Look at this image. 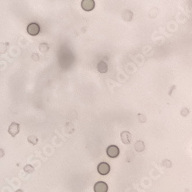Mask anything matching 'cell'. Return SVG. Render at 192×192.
Wrapping results in <instances>:
<instances>
[{
	"label": "cell",
	"mask_w": 192,
	"mask_h": 192,
	"mask_svg": "<svg viewBox=\"0 0 192 192\" xmlns=\"http://www.w3.org/2000/svg\"><path fill=\"white\" fill-rule=\"evenodd\" d=\"M27 32L32 36H35L40 32L39 25L36 22H32L27 26Z\"/></svg>",
	"instance_id": "obj_1"
},
{
	"label": "cell",
	"mask_w": 192,
	"mask_h": 192,
	"mask_svg": "<svg viewBox=\"0 0 192 192\" xmlns=\"http://www.w3.org/2000/svg\"><path fill=\"white\" fill-rule=\"evenodd\" d=\"M81 6L85 11L91 12L95 8V2L94 0H82L81 2Z\"/></svg>",
	"instance_id": "obj_2"
},
{
	"label": "cell",
	"mask_w": 192,
	"mask_h": 192,
	"mask_svg": "<svg viewBox=\"0 0 192 192\" xmlns=\"http://www.w3.org/2000/svg\"><path fill=\"white\" fill-rule=\"evenodd\" d=\"M110 165L106 162H102L98 165V172L101 175H106L110 172Z\"/></svg>",
	"instance_id": "obj_3"
},
{
	"label": "cell",
	"mask_w": 192,
	"mask_h": 192,
	"mask_svg": "<svg viewBox=\"0 0 192 192\" xmlns=\"http://www.w3.org/2000/svg\"><path fill=\"white\" fill-rule=\"evenodd\" d=\"M120 150L116 145H110L107 148V155L109 158H115L119 155Z\"/></svg>",
	"instance_id": "obj_4"
},
{
	"label": "cell",
	"mask_w": 192,
	"mask_h": 192,
	"mask_svg": "<svg viewBox=\"0 0 192 192\" xmlns=\"http://www.w3.org/2000/svg\"><path fill=\"white\" fill-rule=\"evenodd\" d=\"M19 124L16 123V122H12V123H11V125H9L8 131H9V134L11 135L12 137H16V135L19 134Z\"/></svg>",
	"instance_id": "obj_5"
},
{
	"label": "cell",
	"mask_w": 192,
	"mask_h": 192,
	"mask_svg": "<svg viewBox=\"0 0 192 192\" xmlns=\"http://www.w3.org/2000/svg\"><path fill=\"white\" fill-rule=\"evenodd\" d=\"M108 184L104 181H98L94 186L95 192H108Z\"/></svg>",
	"instance_id": "obj_6"
},
{
	"label": "cell",
	"mask_w": 192,
	"mask_h": 192,
	"mask_svg": "<svg viewBox=\"0 0 192 192\" xmlns=\"http://www.w3.org/2000/svg\"><path fill=\"white\" fill-rule=\"evenodd\" d=\"M121 139L125 145H128L131 142L132 135L128 131H124L121 133Z\"/></svg>",
	"instance_id": "obj_7"
},
{
	"label": "cell",
	"mask_w": 192,
	"mask_h": 192,
	"mask_svg": "<svg viewBox=\"0 0 192 192\" xmlns=\"http://www.w3.org/2000/svg\"><path fill=\"white\" fill-rule=\"evenodd\" d=\"M135 149L138 152H142L145 149V145L142 141H137L135 144Z\"/></svg>",
	"instance_id": "obj_8"
},
{
	"label": "cell",
	"mask_w": 192,
	"mask_h": 192,
	"mask_svg": "<svg viewBox=\"0 0 192 192\" xmlns=\"http://www.w3.org/2000/svg\"><path fill=\"white\" fill-rule=\"evenodd\" d=\"M97 69L98 72L101 73H106L108 72V65L106 64L104 61H101L98 64Z\"/></svg>",
	"instance_id": "obj_9"
},
{
	"label": "cell",
	"mask_w": 192,
	"mask_h": 192,
	"mask_svg": "<svg viewBox=\"0 0 192 192\" xmlns=\"http://www.w3.org/2000/svg\"><path fill=\"white\" fill-rule=\"evenodd\" d=\"M122 18H123V19L125 20V21L129 22V21L132 19L133 12L131 11H130V10H125V11L122 13Z\"/></svg>",
	"instance_id": "obj_10"
},
{
	"label": "cell",
	"mask_w": 192,
	"mask_h": 192,
	"mask_svg": "<svg viewBox=\"0 0 192 192\" xmlns=\"http://www.w3.org/2000/svg\"><path fill=\"white\" fill-rule=\"evenodd\" d=\"M27 140L29 141V143H30L32 145H36L38 144V141H39L38 138L35 135H29Z\"/></svg>",
	"instance_id": "obj_11"
},
{
	"label": "cell",
	"mask_w": 192,
	"mask_h": 192,
	"mask_svg": "<svg viewBox=\"0 0 192 192\" xmlns=\"http://www.w3.org/2000/svg\"><path fill=\"white\" fill-rule=\"evenodd\" d=\"M39 48L40 52L42 53H46L49 50V45L47 44V43H45V42L44 43H41Z\"/></svg>",
	"instance_id": "obj_12"
},
{
	"label": "cell",
	"mask_w": 192,
	"mask_h": 192,
	"mask_svg": "<svg viewBox=\"0 0 192 192\" xmlns=\"http://www.w3.org/2000/svg\"><path fill=\"white\" fill-rule=\"evenodd\" d=\"M9 43H5V42H0V54H4L6 52L7 49H8Z\"/></svg>",
	"instance_id": "obj_13"
},
{
	"label": "cell",
	"mask_w": 192,
	"mask_h": 192,
	"mask_svg": "<svg viewBox=\"0 0 192 192\" xmlns=\"http://www.w3.org/2000/svg\"><path fill=\"white\" fill-rule=\"evenodd\" d=\"M23 170L27 174H32V173H33L35 171V168H34L33 166L30 165V164H27V165L25 166Z\"/></svg>",
	"instance_id": "obj_14"
},
{
	"label": "cell",
	"mask_w": 192,
	"mask_h": 192,
	"mask_svg": "<svg viewBox=\"0 0 192 192\" xmlns=\"http://www.w3.org/2000/svg\"><path fill=\"white\" fill-rule=\"evenodd\" d=\"M161 165L163 166V167H164V168H169L171 167L172 164H171V161L165 159V160H163V161H162V162H161Z\"/></svg>",
	"instance_id": "obj_15"
},
{
	"label": "cell",
	"mask_w": 192,
	"mask_h": 192,
	"mask_svg": "<svg viewBox=\"0 0 192 192\" xmlns=\"http://www.w3.org/2000/svg\"><path fill=\"white\" fill-rule=\"evenodd\" d=\"M189 114V110L187 109V108H184L183 110L181 111V115L183 116H187V115Z\"/></svg>",
	"instance_id": "obj_16"
},
{
	"label": "cell",
	"mask_w": 192,
	"mask_h": 192,
	"mask_svg": "<svg viewBox=\"0 0 192 192\" xmlns=\"http://www.w3.org/2000/svg\"><path fill=\"white\" fill-rule=\"evenodd\" d=\"M32 58L34 61H39V56L38 54H36V53H33L32 55Z\"/></svg>",
	"instance_id": "obj_17"
},
{
	"label": "cell",
	"mask_w": 192,
	"mask_h": 192,
	"mask_svg": "<svg viewBox=\"0 0 192 192\" xmlns=\"http://www.w3.org/2000/svg\"><path fill=\"white\" fill-rule=\"evenodd\" d=\"M5 155V151L2 148H0V158H2Z\"/></svg>",
	"instance_id": "obj_18"
},
{
	"label": "cell",
	"mask_w": 192,
	"mask_h": 192,
	"mask_svg": "<svg viewBox=\"0 0 192 192\" xmlns=\"http://www.w3.org/2000/svg\"><path fill=\"white\" fill-rule=\"evenodd\" d=\"M16 192H24V191H22V190H20V189H19V190L16 191Z\"/></svg>",
	"instance_id": "obj_19"
}]
</instances>
